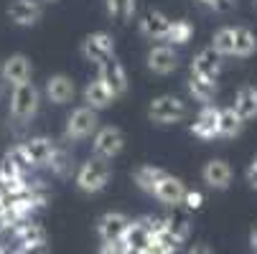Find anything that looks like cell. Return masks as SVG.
<instances>
[{
  "label": "cell",
  "instance_id": "cell-1",
  "mask_svg": "<svg viewBox=\"0 0 257 254\" xmlns=\"http://www.w3.org/2000/svg\"><path fill=\"white\" fill-rule=\"evenodd\" d=\"M39 107H41V92L33 82H23L11 87V107H8V115L13 122L18 125H28L36 115H39Z\"/></svg>",
  "mask_w": 257,
  "mask_h": 254
},
{
  "label": "cell",
  "instance_id": "cell-32",
  "mask_svg": "<svg viewBox=\"0 0 257 254\" xmlns=\"http://www.w3.org/2000/svg\"><path fill=\"white\" fill-rule=\"evenodd\" d=\"M211 49L219 56H234V28H219L211 39Z\"/></svg>",
  "mask_w": 257,
  "mask_h": 254
},
{
  "label": "cell",
  "instance_id": "cell-29",
  "mask_svg": "<svg viewBox=\"0 0 257 254\" xmlns=\"http://www.w3.org/2000/svg\"><path fill=\"white\" fill-rule=\"evenodd\" d=\"M257 51V39L249 28H234V56L247 59Z\"/></svg>",
  "mask_w": 257,
  "mask_h": 254
},
{
  "label": "cell",
  "instance_id": "cell-12",
  "mask_svg": "<svg viewBox=\"0 0 257 254\" xmlns=\"http://www.w3.org/2000/svg\"><path fill=\"white\" fill-rule=\"evenodd\" d=\"M219 71H222V56H219L211 46L199 51L191 61V74L194 77H201V79H209V82H216Z\"/></svg>",
  "mask_w": 257,
  "mask_h": 254
},
{
  "label": "cell",
  "instance_id": "cell-11",
  "mask_svg": "<svg viewBox=\"0 0 257 254\" xmlns=\"http://www.w3.org/2000/svg\"><path fill=\"white\" fill-rule=\"evenodd\" d=\"M145 64H148V69L153 71V74L158 77H168L173 74V71L178 69V54L173 46L163 44V46H153L148 51V59H145Z\"/></svg>",
  "mask_w": 257,
  "mask_h": 254
},
{
  "label": "cell",
  "instance_id": "cell-14",
  "mask_svg": "<svg viewBox=\"0 0 257 254\" xmlns=\"http://www.w3.org/2000/svg\"><path fill=\"white\" fill-rule=\"evenodd\" d=\"M44 94H46V99L54 102V104H66V102L74 99L77 87H74V82H71V77H66V74H54V77L46 79Z\"/></svg>",
  "mask_w": 257,
  "mask_h": 254
},
{
  "label": "cell",
  "instance_id": "cell-6",
  "mask_svg": "<svg viewBox=\"0 0 257 254\" xmlns=\"http://www.w3.org/2000/svg\"><path fill=\"white\" fill-rule=\"evenodd\" d=\"M82 54L87 61L92 64H104L109 59H115V41L112 36L104 33V31H97V33H89L87 39L82 41Z\"/></svg>",
  "mask_w": 257,
  "mask_h": 254
},
{
  "label": "cell",
  "instance_id": "cell-8",
  "mask_svg": "<svg viewBox=\"0 0 257 254\" xmlns=\"http://www.w3.org/2000/svg\"><path fill=\"white\" fill-rule=\"evenodd\" d=\"M31 74H33V66H31V59L23 56V54H13L3 61L0 66V82L3 84H23V82H31Z\"/></svg>",
  "mask_w": 257,
  "mask_h": 254
},
{
  "label": "cell",
  "instance_id": "cell-40",
  "mask_svg": "<svg viewBox=\"0 0 257 254\" xmlns=\"http://www.w3.org/2000/svg\"><path fill=\"white\" fill-rule=\"evenodd\" d=\"M249 241H252V249H254V254H257V229L252 231V236H249Z\"/></svg>",
  "mask_w": 257,
  "mask_h": 254
},
{
  "label": "cell",
  "instance_id": "cell-7",
  "mask_svg": "<svg viewBox=\"0 0 257 254\" xmlns=\"http://www.w3.org/2000/svg\"><path fill=\"white\" fill-rule=\"evenodd\" d=\"M97 79H99L109 92H112L115 99L122 97V94L127 92V87H130V82H127V71H125V66H122L117 59H109V61L99 64V74H97Z\"/></svg>",
  "mask_w": 257,
  "mask_h": 254
},
{
  "label": "cell",
  "instance_id": "cell-31",
  "mask_svg": "<svg viewBox=\"0 0 257 254\" xmlns=\"http://www.w3.org/2000/svg\"><path fill=\"white\" fill-rule=\"evenodd\" d=\"M71 153L64 148V145H59L56 142V150H54V155H51V160H49V165L46 168H51V173L54 175H59V178H66L69 173H71Z\"/></svg>",
  "mask_w": 257,
  "mask_h": 254
},
{
  "label": "cell",
  "instance_id": "cell-23",
  "mask_svg": "<svg viewBox=\"0 0 257 254\" xmlns=\"http://www.w3.org/2000/svg\"><path fill=\"white\" fill-rule=\"evenodd\" d=\"M145 249H148L151 254H176L178 249H181V241L168 231V226L166 229H161V231H156V234H151L148 236V244H145Z\"/></svg>",
  "mask_w": 257,
  "mask_h": 254
},
{
  "label": "cell",
  "instance_id": "cell-37",
  "mask_svg": "<svg viewBox=\"0 0 257 254\" xmlns=\"http://www.w3.org/2000/svg\"><path fill=\"white\" fill-rule=\"evenodd\" d=\"M97 254H127V249L122 246V241L117 239V241H104V244H99V251Z\"/></svg>",
  "mask_w": 257,
  "mask_h": 254
},
{
  "label": "cell",
  "instance_id": "cell-4",
  "mask_svg": "<svg viewBox=\"0 0 257 254\" xmlns=\"http://www.w3.org/2000/svg\"><path fill=\"white\" fill-rule=\"evenodd\" d=\"M99 130V115L89 107H77L74 112L69 115L66 120V130H64V137L69 142H79V140H89L94 137V132Z\"/></svg>",
  "mask_w": 257,
  "mask_h": 254
},
{
  "label": "cell",
  "instance_id": "cell-21",
  "mask_svg": "<svg viewBox=\"0 0 257 254\" xmlns=\"http://www.w3.org/2000/svg\"><path fill=\"white\" fill-rule=\"evenodd\" d=\"M232 110L242 117V122L257 117V87H249V84L242 87L237 92V97H234V107H232Z\"/></svg>",
  "mask_w": 257,
  "mask_h": 254
},
{
  "label": "cell",
  "instance_id": "cell-42",
  "mask_svg": "<svg viewBox=\"0 0 257 254\" xmlns=\"http://www.w3.org/2000/svg\"><path fill=\"white\" fill-rule=\"evenodd\" d=\"M0 254H8V246H6L3 241H0Z\"/></svg>",
  "mask_w": 257,
  "mask_h": 254
},
{
  "label": "cell",
  "instance_id": "cell-44",
  "mask_svg": "<svg viewBox=\"0 0 257 254\" xmlns=\"http://www.w3.org/2000/svg\"><path fill=\"white\" fill-rule=\"evenodd\" d=\"M44 3H54V0H44Z\"/></svg>",
  "mask_w": 257,
  "mask_h": 254
},
{
  "label": "cell",
  "instance_id": "cell-19",
  "mask_svg": "<svg viewBox=\"0 0 257 254\" xmlns=\"http://www.w3.org/2000/svg\"><path fill=\"white\" fill-rule=\"evenodd\" d=\"M201 175H204V183L211 186V188H216V191H224L232 183V168H229V163L227 160H219V158L216 160H209L204 165Z\"/></svg>",
  "mask_w": 257,
  "mask_h": 254
},
{
  "label": "cell",
  "instance_id": "cell-20",
  "mask_svg": "<svg viewBox=\"0 0 257 254\" xmlns=\"http://www.w3.org/2000/svg\"><path fill=\"white\" fill-rule=\"evenodd\" d=\"M84 102H87L89 110L99 112V110H104V107L112 104V102H115V97H112V92H109L99 79H92V82L84 87Z\"/></svg>",
  "mask_w": 257,
  "mask_h": 254
},
{
  "label": "cell",
  "instance_id": "cell-24",
  "mask_svg": "<svg viewBox=\"0 0 257 254\" xmlns=\"http://www.w3.org/2000/svg\"><path fill=\"white\" fill-rule=\"evenodd\" d=\"M242 127H244V122L232 107H222L219 110V135L222 137H237L242 132Z\"/></svg>",
  "mask_w": 257,
  "mask_h": 254
},
{
  "label": "cell",
  "instance_id": "cell-36",
  "mask_svg": "<svg viewBox=\"0 0 257 254\" xmlns=\"http://www.w3.org/2000/svg\"><path fill=\"white\" fill-rule=\"evenodd\" d=\"M206 8H211L214 13H229L234 8V0H201Z\"/></svg>",
  "mask_w": 257,
  "mask_h": 254
},
{
  "label": "cell",
  "instance_id": "cell-13",
  "mask_svg": "<svg viewBox=\"0 0 257 254\" xmlns=\"http://www.w3.org/2000/svg\"><path fill=\"white\" fill-rule=\"evenodd\" d=\"M44 16V8L39 0H13L8 6V18L16 26H36Z\"/></svg>",
  "mask_w": 257,
  "mask_h": 254
},
{
  "label": "cell",
  "instance_id": "cell-35",
  "mask_svg": "<svg viewBox=\"0 0 257 254\" xmlns=\"http://www.w3.org/2000/svg\"><path fill=\"white\" fill-rule=\"evenodd\" d=\"M181 206H183V211H186V213H189V211H199V208L204 206V196H201L199 191H186Z\"/></svg>",
  "mask_w": 257,
  "mask_h": 254
},
{
  "label": "cell",
  "instance_id": "cell-15",
  "mask_svg": "<svg viewBox=\"0 0 257 254\" xmlns=\"http://www.w3.org/2000/svg\"><path fill=\"white\" fill-rule=\"evenodd\" d=\"M23 145V150H26V155L31 158V163H33V168H41V165H49V160H51V155H54V150H56V140H51V137H28L26 142H21Z\"/></svg>",
  "mask_w": 257,
  "mask_h": 254
},
{
  "label": "cell",
  "instance_id": "cell-2",
  "mask_svg": "<svg viewBox=\"0 0 257 254\" xmlns=\"http://www.w3.org/2000/svg\"><path fill=\"white\" fill-rule=\"evenodd\" d=\"M109 178H112V168H109V163L102 160V158H94V155L87 163H82V168L74 175L77 188L82 193H89V196L104 191L107 183H109Z\"/></svg>",
  "mask_w": 257,
  "mask_h": 254
},
{
  "label": "cell",
  "instance_id": "cell-3",
  "mask_svg": "<svg viewBox=\"0 0 257 254\" xmlns=\"http://www.w3.org/2000/svg\"><path fill=\"white\" fill-rule=\"evenodd\" d=\"M186 115H189L186 102L173 94H161L148 104V117L156 125H176L181 120H186Z\"/></svg>",
  "mask_w": 257,
  "mask_h": 254
},
{
  "label": "cell",
  "instance_id": "cell-28",
  "mask_svg": "<svg viewBox=\"0 0 257 254\" xmlns=\"http://www.w3.org/2000/svg\"><path fill=\"white\" fill-rule=\"evenodd\" d=\"M194 39V26L189 21H171V28H168V36H166V41L168 46H183V44H189Z\"/></svg>",
  "mask_w": 257,
  "mask_h": 254
},
{
  "label": "cell",
  "instance_id": "cell-17",
  "mask_svg": "<svg viewBox=\"0 0 257 254\" xmlns=\"http://www.w3.org/2000/svg\"><path fill=\"white\" fill-rule=\"evenodd\" d=\"M11 239L16 241V246H36V244H46V229L33 221V219H26L21 221L13 231H11Z\"/></svg>",
  "mask_w": 257,
  "mask_h": 254
},
{
  "label": "cell",
  "instance_id": "cell-16",
  "mask_svg": "<svg viewBox=\"0 0 257 254\" xmlns=\"http://www.w3.org/2000/svg\"><path fill=\"white\" fill-rule=\"evenodd\" d=\"M191 132L201 140H214L219 137V107L206 104L204 110L196 115V120L191 122Z\"/></svg>",
  "mask_w": 257,
  "mask_h": 254
},
{
  "label": "cell",
  "instance_id": "cell-9",
  "mask_svg": "<svg viewBox=\"0 0 257 254\" xmlns=\"http://www.w3.org/2000/svg\"><path fill=\"white\" fill-rule=\"evenodd\" d=\"M127 224H130V216H125L122 211H107V213H102L97 219V236H99V241L102 244L104 241H117L125 234Z\"/></svg>",
  "mask_w": 257,
  "mask_h": 254
},
{
  "label": "cell",
  "instance_id": "cell-5",
  "mask_svg": "<svg viewBox=\"0 0 257 254\" xmlns=\"http://www.w3.org/2000/svg\"><path fill=\"white\" fill-rule=\"evenodd\" d=\"M125 148V135L120 127H112V125H107V127H99L92 137V155L94 158H102V160H112L122 153Z\"/></svg>",
  "mask_w": 257,
  "mask_h": 254
},
{
  "label": "cell",
  "instance_id": "cell-38",
  "mask_svg": "<svg viewBox=\"0 0 257 254\" xmlns=\"http://www.w3.org/2000/svg\"><path fill=\"white\" fill-rule=\"evenodd\" d=\"M186 254H211V249L206 244H194V246H189Z\"/></svg>",
  "mask_w": 257,
  "mask_h": 254
},
{
  "label": "cell",
  "instance_id": "cell-41",
  "mask_svg": "<svg viewBox=\"0 0 257 254\" xmlns=\"http://www.w3.org/2000/svg\"><path fill=\"white\" fill-rule=\"evenodd\" d=\"M6 203H8V201H6V196H3V191H0V208H3Z\"/></svg>",
  "mask_w": 257,
  "mask_h": 254
},
{
  "label": "cell",
  "instance_id": "cell-18",
  "mask_svg": "<svg viewBox=\"0 0 257 254\" xmlns=\"http://www.w3.org/2000/svg\"><path fill=\"white\" fill-rule=\"evenodd\" d=\"M168 28H171V18L163 16L161 11H145L140 18V33L153 41H166Z\"/></svg>",
  "mask_w": 257,
  "mask_h": 254
},
{
  "label": "cell",
  "instance_id": "cell-26",
  "mask_svg": "<svg viewBox=\"0 0 257 254\" xmlns=\"http://www.w3.org/2000/svg\"><path fill=\"white\" fill-rule=\"evenodd\" d=\"M189 92H191V97H194L196 102H201V104L206 107V104H211L214 97H216V82H209V79H201V77H194V74H191V79H189Z\"/></svg>",
  "mask_w": 257,
  "mask_h": 254
},
{
  "label": "cell",
  "instance_id": "cell-22",
  "mask_svg": "<svg viewBox=\"0 0 257 254\" xmlns=\"http://www.w3.org/2000/svg\"><path fill=\"white\" fill-rule=\"evenodd\" d=\"M120 241H122V246L127 249V254H135L138 249H143L145 244H148V229L143 226L140 219H130L125 234L120 236Z\"/></svg>",
  "mask_w": 257,
  "mask_h": 254
},
{
  "label": "cell",
  "instance_id": "cell-25",
  "mask_svg": "<svg viewBox=\"0 0 257 254\" xmlns=\"http://www.w3.org/2000/svg\"><path fill=\"white\" fill-rule=\"evenodd\" d=\"M166 175V170L163 168H158V165H140L138 170H135V183H138V188H143L145 193H153V188H156V183Z\"/></svg>",
  "mask_w": 257,
  "mask_h": 254
},
{
  "label": "cell",
  "instance_id": "cell-33",
  "mask_svg": "<svg viewBox=\"0 0 257 254\" xmlns=\"http://www.w3.org/2000/svg\"><path fill=\"white\" fill-rule=\"evenodd\" d=\"M3 160L6 163H11L21 175H28L31 170H33V163H31V158L26 155V150H23V145H13V148L3 155Z\"/></svg>",
  "mask_w": 257,
  "mask_h": 254
},
{
  "label": "cell",
  "instance_id": "cell-10",
  "mask_svg": "<svg viewBox=\"0 0 257 254\" xmlns=\"http://www.w3.org/2000/svg\"><path fill=\"white\" fill-rule=\"evenodd\" d=\"M186 183H183L181 178H176V175H171V173H166L158 183H156V188H153V196L163 203V206H181V201H183V196H186Z\"/></svg>",
  "mask_w": 257,
  "mask_h": 254
},
{
  "label": "cell",
  "instance_id": "cell-39",
  "mask_svg": "<svg viewBox=\"0 0 257 254\" xmlns=\"http://www.w3.org/2000/svg\"><path fill=\"white\" fill-rule=\"evenodd\" d=\"M247 180H249V186H252V188H257V168L249 165V170H247Z\"/></svg>",
  "mask_w": 257,
  "mask_h": 254
},
{
  "label": "cell",
  "instance_id": "cell-43",
  "mask_svg": "<svg viewBox=\"0 0 257 254\" xmlns=\"http://www.w3.org/2000/svg\"><path fill=\"white\" fill-rule=\"evenodd\" d=\"M3 92H6V84H3V82H0V99H3Z\"/></svg>",
  "mask_w": 257,
  "mask_h": 254
},
{
  "label": "cell",
  "instance_id": "cell-30",
  "mask_svg": "<svg viewBox=\"0 0 257 254\" xmlns=\"http://www.w3.org/2000/svg\"><path fill=\"white\" fill-rule=\"evenodd\" d=\"M166 226H168V231L183 244L189 239V234H191V221H189V213L186 211H176L173 216H166Z\"/></svg>",
  "mask_w": 257,
  "mask_h": 254
},
{
  "label": "cell",
  "instance_id": "cell-34",
  "mask_svg": "<svg viewBox=\"0 0 257 254\" xmlns=\"http://www.w3.org/2000/svg\"><path fill=\"white\" fill-rule=\"evenodd\" d=\"M18 224H21L18 213L11 208V203H6L3 208H0V234H11Z\"/></svg>",
  "mask_w": 257,
  "mask_h": 254
},
{
  "label": "cell",
  "instance_id": "cell-27",
  "mask_svg": "<svg viewBox=\"0 0 257 254\" xmlns=\"http://www.w3.org/2000/svg\"><path fill=\"white\" fill-rule=\"evenodd\" d=\"M107 16L117 23H130L135 18V0H104Z\"/></svg>",
  "mask_w": 257,
  "mask_h": 254
}]
</instances>
